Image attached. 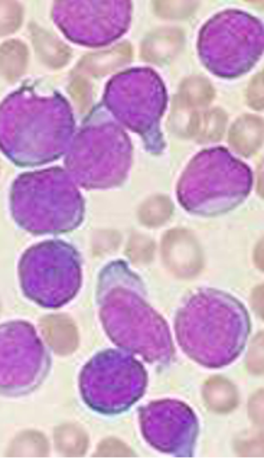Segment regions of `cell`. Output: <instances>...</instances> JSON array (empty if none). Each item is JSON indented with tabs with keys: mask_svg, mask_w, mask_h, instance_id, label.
<instances>
[{
	"mask_svg": "<svg viewBox=\"0 0 264 466\" xmlns=\"http://www.w3.org/2000/svg\"><path fill=\"white\" fill-rule=\"evenodd\" d=\"M76 132L70 103L42 81H26L0 103V152L19 167L53 164Z\"/></svg>",
	"mask_w": 264,
	"mask_h": 466,
	"instance_id": "cell-1",
	"label": "cell"
},
{
	"mask_svg": "<svg viewBox=\"0 0 264 466\" xmlns=\"http://www.w3.org/2000/svg\"><path fill=\"white\" fill-rule=\"evenodd\" d=\"M98 317L110 341L152 366H169L174 341L167 320L150 307L139 275L123 260L110 261L98 275Z\"/></svg>",
	"mask_w": 264,
	"mask_h": 466,
	"instance_id": "cell-2",
	"label": "cell"
},
{
	"mask_svg": "<svg viewBox=\"0 0 264 466\" xmlns=\"http://www.w3.org/2000/svg\"><path fill=\"white\" fill-rule=\"evenodd\" d=\"M250 332V315L243 303L223 290L195 292L175 318L178 344L207 369H223L236 361Z\"/></svg>",
	"mask_w": 264,
	"mask_h": 466,
	"instance_id": "cell-3",
	"label": "cell"
},
{
	"mask_svg": "<svg viewBox=\"0 0 264 466\" xmlns=\"http://www.w3.org/2000/svg\"><path fill=\"white\" fill-rule=\"evenodd\" d=\"M11 214L22 230L34 236H58L83 224L86 202L64 167H48L15 179Z\"/></svg>",
	"mask_w": 264,
	"mask_h": 466,
	"instance_id": "cell-4",
	"label": "cell"
},
{
	"mask_svg": "<svg viewBox=\"0 0 264 466\" xmlns=\"http://www.w3.org/2000/svg\"><path fill=\"white\" fill-rule=\"evenodd\" d=\"M132 164L129 135L105 106H96L71 140L66 171L84 189H112L125 184Z\"/></svg>",
	"mask_w": 264,
	"mask_h": 466,
	"instance_id": "cell-5",
	"label": "cell"
},
{
	"mask_svg": "<svg viewBox=\"0 0 264 466\" xmlns=\"http://www.w3.org/2000/svg\"><path fill=\"white\" fill-rule=\"evenodd\" d=\"M249 165L226 147L195 155L178 182V201L192 216L218 217L240 207L253 189Z\"/></svg>",
	"mask_w": 264,
	"mask_h": 466,
	"instance_id": "cell-6",
	"label": "cell"
},
{
	"mask_svg": "<svg viewBox=\"0 0 264 466\" xmlns=\"http://www.w3.org/2000/svg\"><path fill=\"white\" fill-rule=\"evenodd\" d=\"M101 105L118 125L142 137L149 154H164L167 142L160 123L167 112L168 91L157 71L140 66L116 74L106 84Z\"/></svg>",
	"mask_w": 264,
	"mask_h": 466,
	"instance_id": "cell-7",
	"label": "cell"
},
{
	"mask_svg": "<svg viewBox=\"0 0 264 466\" xmlns=\"http://www.w3.org/2000/svg\"><path fill=\"white\" fill-rule=\"evenodd\" d=\"M263 24L247 12L228 9L214 15L199 31L202 66L219 78H239L263 56Z\"/></svg>",
	"mask_w": 264,
	"mask_h": 466,
	"instance_id": "cell-8",
	"label": "cell"
},
{
	"mask_svg": "<svg viewBox=\"0 0 264 466\" xmlns=\"http://www.w3.org/2000/svg\"><path fill=\"white\" fill-rule=\"evenodd\" d=\"M22 293L46 309H58L78 295L83 286L81 256L63 240L32 246L18 265Z\"/></svg>",
	"mask_w": 264,
	"mask_h": 466,
	"instance_id": "cell-9",
	"label": "cell"
},
{
	"mask_svg": "<svg viewBox=\"0 0 264 466\" xmlns=\"http://www.w3.org/2000/svg\"><path fill=\"white\" fill-rule=\"evenodd\" d=\"M78 389L90 410L118 416L142 399L147 389V371L130 352L105 350L83 367Z\"/></svg>",
	"mask_w": 264,
	"mask_h": 466,
	"instance_id": "cell-10",
	"label": "cell"
},
{
	"mask_svg": "<svg viewBox=\"0 0 264 466\" xmlns=\"http://www.w3.org/2000/svg\"><path fill=\"white\" fill-rule=\"evenodd\" d=\"M51 354L26 320L0 324V396H28L51 371Z\"/></svg>",
	"mask_w": 264,
	"mask_h": 466,
	"instance_id": "cell-11",
	"label": "cell"
},
{
	"mask_svg": "<svg viewBox=\"0 0 264 466\" xmlns=\"http://www.w3.org/2000/svg\"><path fill=\"white\" fill-rule=\"evenodd\" d=\"M132 2H56L53 21L74 44L103 48L122 38L132 22Z\"/></svg>",
	"mask_w": 264,
	"mask_h": 466,
	"instance_id": "cell-12",
	"label": "cell"
},
{
	"mask_svg": "<svg viewBox=\"0 0 264 466\" xmlns=\"http://www.w3.org/2000/svg\"><path fill=\"white\" fill-rule=\"evenodd\" d=\"M140 431L150 446L167 455L191 458L198 441L199 423L184 401H152L139 410Z\"/></svg>",
	"mask_w": 264,
	"mask_h": 466,
	"instance_id": "cell-13",
	"label": "cell"
}]
</instances>
